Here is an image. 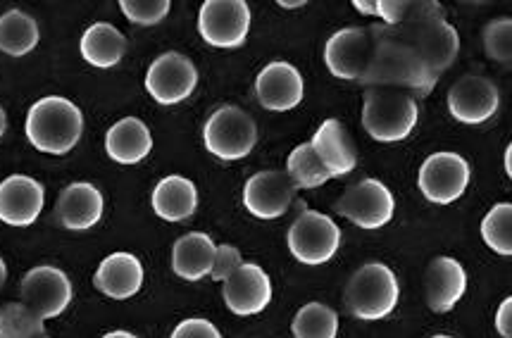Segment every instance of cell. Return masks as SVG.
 I'll use <instances>...</instances> for the list:
<instances>
[{"label":"cell","instance_id":"1","mask_svg":"<svg viewBox=\"0 0 512 338\" xmlns=\"http://www.w3.org/2000/svg\"><path fill=\"white\" fill-rule=\"evenodd\" d=\"M374 39V55L370 67L360 77L367 89H398L412 98H427L434 91L436 79L427 65L410 46L398 41L386 27H370Z\"/></svg>","mask_w":512,"mask_h":338},{"label":"cell","instance_id":"2","mask_svg":"<svg viewBox=\"0 0 512 338\" xmlns=\"http://www.w3.org/2000/svg\"><path fill=\"white\" fill-rule=\"evenodd\" d=\"M420 55V60L427 65V70L436 79L443 77V72L453 65L460 53L458 31L443 15V8L434 0H410V8L405 20L398 27H386Z\"/></svg>","mask_w":512,"mask_h":338},{"label":"cell","instance_id":"3","mask_svg":"<svg viewBox=\"0 0 512 338\" xmlns=\"http://www.w3.org/2000/svg\"><path fill=\"white\" fill-rule=\"evenodd\" d=\"M27 139L31 146L48 155H67L84 134V115L72 100L46 96L36 100L27 112Z\"/></svg>","mask_w":512,"mask_h":338},{"label":"cell","instance_id":"4","mask_svg":"<svg viewBox=\"0 0 512 338\" xmlns=\"http://www.w3.org/2000/svg\"><path fill=\"white\" fill-rule=\"evenodd\" d=\"M420 122V103L398 89H365L362 127L374 141L396 143L408 139Z\"/></svg>","mask_w":512,"mask_h":338},{"label":"cell","instance_id":"5","mask_svg":"<svg viewBox=\"0 0 512 338\" xmlns=\"http://www.w3.org/2000/svg\"><path fill=\"white\" fill-rule=\"evenodd\" d=\"M401 300V284L396 274L382 262H367L353 274L346 286V305L362 322L389 317Z\"/></svg>","mask_w":512,"mask_h":338},{"label":"cell","instance_id":"6","mask_svg":"<svg viewBox=\"0 0 512 338\" xmlns=\"http://www.w3.org/2000/svg\"><path fill=\"white\" fill-rule=\"evenodd\" d=\"M203 141L215 158L227 162L243 160L258 143V127L239 105H222L205 122Z\"/></svg>","mask_w":512,"mask_h":338},{"label":"cell","instance_id":"7","mask_svg":"<svg viewBox=\"0 0 512 338\" xmlns=\"http://www.w3.org/2000/svg\"><path fill=\"white\" fill-rule=\"evenodd\" d=\"M286 243H289L293 258L303 265H324L339 253L341 229L339 224H334L332 217L315 210H305L291 224Z\"/></svg>","mask_w":512,"mask_h":338},{"label":"cell","instance_id":"8","mask_svg":"<svg viewBox=\"0 0 512 338\" xmlns=\"http://www.w3.org/2000/svg\"><path fill=\"white\" fill-rule=\"evenodd\" d=\"M198 31L212 48H239L251 31V8L243 0H205L198 12Z\"/></svg>","mask_w":512,"mask_h":338},{"label":"cell","instance_id":"9","mask_svg":"<svg viewBox=\"0 0 512 338\" xmlns=\"http://www.w3.org/2000/svg\"><path fill=\"white\" fill-rule=\"evenodd\" d=\"M336 212L360 229H382L393 219L396 200L379 179H362L336 203Z\"/></svg>","mask_w":512,"mask_h":338},{"label":"cell","instance_id":"10","mask_svg":"<svg viewBox=\"0 0 512 338\" xmlns=\"http://www.w3.org/2000/svg\"><path fill=\"white\" fill-rule=\"evenodd\" d=\"M470 184V165L458 153H434L422 162L417 186L429 203L451 205L467 191Z\"/></svg>","mask_w":512,"mask_h":338},{"label":"cell","instance_id":"11","mask_svg":"<svg viewBox=\"0 0 512 338\" xmlns=\"http://www.w3.org/2000/svg\"><path fill=\"white\" fill-rule=\"evenodd\" d=\"M374 39L370 27H346L329 36L324 46V65L343 81H360L370 67Z\"/></svg>","mask_w":512,"mask_h":338},{"label":"cell","instance_id":"12","mask_svg":"<svg viewBox=\"0 0 512 338\" xmlns=\"http://www.w3.org/2000/svg\"><path fill=\"white\" fill-rule=\"evenodd\" d=\"M198 70L196 65L181 53H162L153 60L146 72V91L151 93L155 103L177 105L196 91Z\"/></svg>","mask_w":512,"mask_h":338},{"label":"cell","instance_id":"13","mask_svg":"<svg viewBox=\"0 0 512 338\" xmlns=\"http://www.w3.org/2000/svg\"><path fill=\"white\" fill-rule=\"evenodd\" d=\"M22 303L29 305L41 319L60 317L72 303V281L65 272L53 265H41L24 274Z\"/></svg>","mask_w":512,"mask_h":338},{"label":"cell","instance_id":"14","mask_svg":"<svg viewBox=\"0 0 512 338\" xmlns=\"http://www.w3.org/2000/svg\"><path fill=\"white\" fill-rule=\"evenodd\" d=\"M501 93L484 74H465L448 91V110L462 124H484L498 112Z\"/></svg>","mask_w":512,"mask_h":338},{"label":"cell","instance_id":"15","mask_svg":"<svg viewBox=\"0 0 512 338\" xmlns=\"http://www.w3.org/2000/svg\"><path fill=\"white\" fill-rule=\"evenodd\" d=\"M296 186L282 169L253 174L243 186V205L258 219H279L296 200Z\"/></svg>","mask_w":512,"mask_h":338},{"label":"cell","instance_id":"16","mask_svg":"<svg viewBox=\"0 0 512 338\" xmlns=\"http://www.w3.org/2000/svg\"><path fill=\"white\" fill-rule=\"evenodd\" d=\"M222 296L229 312H234V315H260L272 300V279L255 262H243L239 272L222 284Z\"/></svg>","mask_w":512,"mask_h":338},{"label":"cell","instance_id":"17","mask_svg":"<svg viewBox=\"0 0 512 338\" xmlns=\"http://www.w3.org/2000/svg\"><path fill=\"white\" fill-rule=\"evenodd\" d=\"M46 203L41 181L27 174H12L0 181V222L8 227H31Z\"/></svg>","mask_w":512,"mask_h":338},{"label":"cell","instance_id":"18","mask_svg":"<svg viewBox=\"0 0 512 338\" xmlns=\"http://www.w3.org/2000/svg\"><path fill=\"white\" fill-rule=\"evenodd\" d=\"M255 93L265 110L289 112L298 108L305 98L303 74L291 62H270L255 79Z\"/></svg>","mask_w":512,"mask_h":338},{"label":"cell","instance_id":"19","mask_svg":"<svg viewBox=\"0 0 512 338\" xmlns=\"http://www.w3.org/2000/svg\"><path fill=\"white\" fill-rule=\"evenodd\" d=\"M103 193L89 181H74L65 186L55 205V217L65 229L86 231L96 227L103 217Z\"/></svg>","mask_w":512,"mask_h":338},{"label":"cell","instance_id":"20","mask_svg":"<svg viewBox=\"0 0 512 338\" xmlns=\"http://www.w3.org/2000/svg\"><path fill=\"white\" fill-rule=\"evenodd\" d=\"M467 291V274L458 260L434 258L424 274V296L434 312H451Z\"/></svg>","mask_w":512,"mask_h":338},{"label":"cell","instance_id":"21","mask_svg":"<svg viewBox=\"0 0 512 338\" xmlns=\"http://www.w3.org/2000/svg\"><path fill=\"white\" fill-rule=\"evenodd\" d=\"M310 146L329 172V177H343L358 167V153H355L351 136L339 120L322 122L312 136Z\"/></svg>","mask_w":512,"mask_h":338},{"label":"cell","instance_id":"22","mask_svg":"<svg viewBox=\"0 0 512 338\" xmlns=\"http://www.w3.org/2000/svg\"><path fill=\"white\" fill-rule=\"evenodd\" d=\"M96 289L115 300L134 298L143 286V265L131 253H112L96 269Z\"/></svg>","mask_w":512,"mask_h":338},{"label":"cell","instance_id":"23","mask_svg":"<svg viewBox=\"0 0 512 338\" xmlns=\"http://www.w3.org/2000/svg\"><path fill=\"white\" fill-rule=\"evenodd\" d=\"M153 150V134L139 117H124L105 134V153L117 165H136Z\"/></svg>","mask_w":512,"mask_h":338},{"label":"cell","instance_id":"24","mask_svg":"<svg viewBox=\"0 0 512 338\" xmlns=\"http://www.w3.org/2000/svg\"><path fill=\"white\" fill-rule=\"evenodd\" d=\"M217 243L203 231L184 234L172 246V269L179 279L201 281L210 277L212 260H215Z\"/></svg>","mask_w":512,"mask_h":338},{"label":"cell","instance_id":"25","mask_svg":"<svg viewBox=\"0 0 512 338\" xmlns=\"http://www.w3.org/2000/svg\"><path fill=\"white\" fill-rule=\"evenodd\" d=\"M153 212L165 222H184L189 219L198 208V191L191 179L179 177H165L158 181L151 196Z\"/></svg>","mask_w":512,"mask_h":338},{"label":"cell","instance_id":"26","mask_svg":"<svg viewBox=\"0 0 512 338\" xmlns=\"http://www.w3.org/2000/svg\"><path fill=\"white\" fill-rule=\"evenodd\" d=\"M81 58L98 70H110V67L120 65L124 53H127V39L115 24L96 22L81 34L79 41Z\"/></svg>","mask_w":512,"mask_h":338},{"label":"cell","instance_id":"27","mask_svg":"<svg viewBox=\"0 0 512 338\" xmlns=\"http://www.w3.org/2000/svg\"><path fill=\"white\" fill-rule=\"evenodd\" d=\"M41 29L39 22L24 10H8L0 15V53L10 58H24L39 46Z\"/></svg>","mask_w":512,"mask_h":338},{"label":"cell","instance_id":"28","mask_svg":"<svg viewBox=\"0 0 512 338\" xmlns=\"http://www.w3.org/2000/svg\"><path fill=\"white\" fill-rule=\"evenodd\" d=\"M291 331L293 338H336L339 315L324 303H308L296 312Z\"/></svg>","mask_w":512,"mask_h":338},{"label":"cell","instance_id":"29","mask_svg":"<svg viewBox=\"0 0 512 338\" xmlns=\"http://www.w3.org/2000/svg\"><path fill=\"white\" fill-rule=\"evenodd\" d=\"M286 174H289L296 189H317V186H324L332 179L310 143H301V146L291 150L289 160H286Z\"/></svg>","mask_w":512,"mask_h":338},{"label":"cell","instance_id":"30","mask_svg":"<svg viewBox=\"0 0 512 338\" xmlns=\"http://www.w3.org/2000/svg\"><path fill=\"white\" fill-rule=\"evenodd\" d=\"M43 334H46V319H41L22 300L0 308V338H39Z\"/></svg>","mask_w":512,"mask_h":338},{"label":"cell","instance_id":"31","mask_svg":"<svg viewBox=\"0 0 512 338\" xmlns=\"http://www.w3.org/2000/svg\"><path fill=\"white\" fill-rule=\"evenodd\" d=\"M482 239L498 255L512 253V205L498 203L489 210V215L482 219Z\"/></svg>","mask_w":512,"mask_h":338},{"label":"cell","instance_id":"32","mask_svg":"<svg viewBox=\"0 0 512 338\" xmlns=\"http://www.w3.org/2000/svg\"><path fill=\"white\" fill-rule=\"evenodd\" d=\"M512 22L510 17H501V20H493L486 24L484 29V48L486 55L491 60L503 62V65H510L512 60Z\"/></svg>","mask_w":512,"mask_h":338},{"label":"cell","instance_id":"33","mask_svg":"<svg viewBox=\"0 0 512 338\" xmlns=\"http://www.w3.org/2000/svg\"><path fill=\"white\" fill-rule=\"evenodd\" d=\"M120 8L129 22L139 27H153L170 15L172 3L170 0H122Z\"/></svg>","mask_w":512,"mask_h":338},{"label":"cell","instance_id":"34","mask_svg":"<svg viewBox=\"0 0 512 338\" xmlns=\"http://www.w3.org/2000/svg\"><path fill=\"white\" fill-rule=\"evenodd\" d=\"M243 265L241 250L234 246H217L215 250V260H212V269H210V279L212 281H227L229 277H234L239 272V267Z\"/></svg>","mask_w":512,"mask_h":338},{"label":"cell","instance_id":"35","mask_svg":"<svg viewBox=\"0 0 512 338\" xmlns=\"http://www.w3.org/2000/svg\"><path fill=\"white\" fill-rule=\"evenodd\" d=\"M170 338H222V334L210 319L191 317V319H184V322H179L177 327H174Z\"/></svg>","mask_w":512,"mask_h":338},{"label":"cell","instance_id":"36","mask_svg":"<svg viewBox=\"0 0 512 338\" xmlns=\"http://www.w3.org/2000/svg\"><path fill=\"white\" fill-rule=\"evenodd\" d=\"M410 0H377V17H382L384 27H398L405 20Z\"/></svg>","mask_w":512,"mask_h":338},{"label":"cell","instance_id":"37","mask_svg":"<svg viewBox=\"0 0 512 338\" xmlns=\"http://www.w3.org/2000/svg\"><path fill=\"white\" fill-rule=\"evenodd\" d=\"M496 331L503 338H512V298H505L496 312Z\"/></svg>","mask_w":512,"mask_h":338},{"label":"cell","instance_id":"38","mask_svg":"<svg viewBox=\"0 0 512 338\" xmlns=\"http://www.w3.org/2000/svg\"><path fill=\"white\" fill-rule=\"evenodd\" d=\"M353 8L360 12V15L377 17V0H355Z\"/></svg>","mask_w":512,"mask_h":338},{"label":"cell","instance_id":"39","mask_svg":"<svg viewBox=\"0 0 512 338\" xmlns=\"http://www.w3.org/2000/svg\"><path fill=\"white\" fill-rule=\"evenodd\" d=\"M303 5H305V0H282V3H279V8L293 10V8H303Z\"/></svg>","mask_w":512,"mask_h":338},{"label":"cell","instance_id":"40","mask_svg":"<svg viewBox=\"0 0 512 338\" xmlns=\"http://www.w3.org/2000/svg\"><path fill=\"white\" fill-rule=\"evenodd\" d=\"M505 174L512 177V146L505 148Z\"/></svg>","mask_w":512,"mask_h":338},{"label":"cell","instance_id":"41","mask_svg":"<svg viewBox=\"0 0 512 338\" xmlns=\"http://www.w3.org/2000/svg\"><path fill=\"white\" fill-rule=\"evenodd\" d=\"M103 338H139V336H134L131 334V331H110V334H105Z\"/></svg>","mask_w":512,"mask_h":338},{"label":"cell","instance_id":"42","mask_svg":"<svg viewBox=\"0 0 512 338\" xmlns=\"http://www.w3.org/2000/svg\"><path fill=\"white\" fill-rule=\"evenodd\" d=\"M5 129H8V115H5V110H3V105H0V139H3V134H5Z\"/></svg>","mask_w":512,"mask_h":338},{"label":"cell","instance_id":"43","mask_svg":"<svg viewBox=\"0 0 512 338\" xmlns=\"http://www.w3.org/2000/svg\"><path fill=\"white\" fill-rule=\"evenodd\" d=\"M5 279H8V265H5V260L0 258V289L5 286Z\"/></svg>","mask_w":512,"mask_h":338},{"label":"cell","instance_id":"44","mask_svg":"<svg viewBox=\"0 0 512 338\" xmlns=\"http://www.w3.org/2000/svg\"><path fill=\"white\" fill-rule=\"evenodd\" d=\"M432 338H453V336H446V334H436V336H432Z\"/></svg>","mask_w":512,"mask_h":338},{"label":"cell","instance_id":"45","mask_svg":"<svg viewBox=\"0 0 512 338\" xmlns=\"http://www.w3.org/2000/svg\"><path fill=\"white\" fill-rule=\"evenodd\" d=\"M39 338H48V336H46V334H43V336H39Z\"/></svg>","mask_w":512,"mask_h":338}]
</instances>
